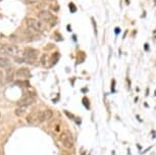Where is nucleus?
<instances>
[{
	"label": "nucleus",
	"mask_w": 156,
	"mask_h": 155,
	"mask_svg": "<svg viewBox=\"0 0 156 155\" xmlns=\"http://www.w3.org/2000/svg\"><path fill=\"white\" fill-rule=\"evenodd\" d=\"M38 53H39V51H38L37 49H34L31 47L26 48L25 51H23V56L26 57V62L34 63L33 61H36Z\"/></svg>",
	"instance_id": "nucleus-3"
},
{
	"label": "nucleus",
	"mask_w": 156,
	"mask_h": 155,
	"mask_svg": "<svg viewBox=\"0 0 156 155\" xmlns=\"http://www.w3.org/2000/svg\"><path fill=\"white\" fill-rule=\"evenodd\" d=\"M46 62H47V55L44 54V55H42V57H41V63H42V65L45 66Z\"/></svg>",
	"instance_id": "nucleus-14"
},
{
	"label": "nucleus",
	"mask_w": 156,
	"mask_h": 155,
	"mask_svg": "<svg viewBox=\"0 0 156 155\" xmlns=\"http://www.w3.org/2000/svg\"><path fill=\"white\" fill-rule=\"evenodd\" d=\"M0 155H1V153H0Z\"/></svg>",
	"instance_id": "nucleus-18"
},
{
	"label": "nucleus",
	"mask_w": 156,
	"mask_h": 155,
	"mask_svg": "<svg viewBox=\"0 0 156 155\" xmlns=\"http://www.w3.org/2000/svg\"><path fill=\"white\" fill-rule=\"evenodd\" d=\"M27 25L28 27L33 28L36 32H44L46 30V25L42 20H38L35 19H28Z\"/></svg>",
	"instance_id": "nucleus-2"
},
{
	"label": "nucleus",
	"mask_w": 156,
	"mask_h": 155,
	"mask_svg": "<svg viewBox=\"0 0 156 155\" xmlns=\"http://www.w3.org/2000/svg\"><path fill=\"white\" fill-rule=\"evenodd\" d=\"M69 8L72 9V12H75L76 11V7H75V5H73V3H69Z\"/></svg>",
	"instance_id": "nucleus-15"
},
{
	"label": "nucleus",
	"mask_w": 156,
	"mask_h": 155,
	"mask_svg": "<svg viewBox=\"0 0 156 155\" xmlns=\"http://www.w3.org/2000/svg\"><path fill=\"white\" fill-rule=\"evenodd\" d=\"M14 71L12 68H7L5 69V80H6L7 83H10V82L13 81V78H14Z\"/></svg>",
	"instance_id": "nucleus-8"
},
{
	"label": "nucleus",
	"mask_w": 156,
	"mask_h": 155,
	"mask_svg": "<svg viewBox=\"0 0 156 155\" xmlns=\"http://www.w3.org/2000/svg\"><path fill=\"white\" fill-rule=\"evenodd\" d=\"M14 60H16V62H17V63L26 62V58H20V57H16V56H14Z\"/></svg>",
	"instance_id": "nucleus-13"
},
{
	"label": "nucleus",
	"mask_w": 156,
	"mask_h": 155,
	"mask_svg": "<svg viewBox=\"0 0 156 155\" xmlns=\"http://www.w3.org/2000/svg\"><path fill=\"white\" fill-rule=\"evenodd\" d=\"M19 53V48L16 45H3L2 48V54L16 55Z\"/></svg>",
	"instance_id": "nucleus-5"
},
{
	"label": "nucleus",
	"mask_w": 156,
	"mask_h": 155,
	"mask_svg": "<svg viewBox=\"0 0 156 155\" xmlns=\"http://www.w3.org/2000/svg\"><path fill=\"white\" fill-rule=\"evenodd\" d=\"M38 17L41 19V20H44V22H50L53 16L52 14L49 12V11H46V10H43V11H40L39 14H38Z\"/></svg>",
	"instance_id": "nucleus-7"
},
{
	"label": "nucleus",
	"mask_w": 156,
	"mask_h": 155,
	"mask_svg": "<svg viewBox=\"0 0 156 155\" xmlns=\"http://www.w3.org/2000/svg\"><path fill=\"white\" fill-rule=\"evenodd\" d=\"M35 102V97L33 95L29 94V95H25L23 97L20 99V100L17 102V105L19 106H30L31 104H33Z\"/></svg>",
	"instance_id": "nucleus-4"
},
{
	"label": "nucleus",
	"mask_w": 156,
	"mask_h": 155,
	"mask_svg": "<svg viewBox=\"0 0 156 155\" xmlns=\"http://www.w3.org/2000/svg\"><path fill=\"white\" fill-rule=\"evenodd\" d=\"M0 116H1V114H0Z\"/></svg>",
	"instance_id": "nucleus-17"
},
{
	"label": "nucleus",
	"mask_w": 156,
	"mask_h": 155,
	"mask_svg": "<svg viewBox=\"0 0 156 155\" xmlns=\"http://www.w3.org/2000/svg\"><path fill=\"white\" fill-rule=\"evenodd\" d=\"M27 121H28L29 124H31V125L40 124V122H39V118H38V112L31 113V114H29L28 118H27Z\"/></svg>",
	"instance_id": "nucleus-9"
},
{
	"label": "nucleus",
	"mask_w": 156,
	"mask_h": 155,
	"mask_svg": "<svg viewBox=\"0 0 156 155\" xmlns=\"http://www.w3.org/2000/svg\"><path fill=\"white\" fill-rule=\"evenodd\" d=\"M61 144L66 149H72L73 147V138L70 134V132L66 131L64 133L61 134L60 136Z\"/></svg>",
	"instance_id": "nucleus-1"
},
{
	"label": "nucleus",
	"mask_w": 156,
	"mask_h": 155,
	"mask_svg": "<svg viewBox=\"0 0 156 155\" xmlns=\"http://www.w3.org/2000/svg\"><path fill=\"white\" fill-rule=\"evenodd\" d=\"M3 74H2V72L0 71V83H2V81H3Z\"/></svg>",
	"instance_id": "nucleus-16"
},
{
	"label": "nucleus",
	"mask_w": 156,
	"mask_h": 155,
	"mask_svg": "<svg viewBox=\"0 0 156 155\" xmlns=\"http://www.w3.org/2000/svg\"><path fill=\"white\" fill-rule=\"evenodd\" d=\"M52 118H53V112H52V110H50V109L43 110V118H44V122H48Z\"/></svg>",
	"instance_id": "nucleus-10"
},
{
	"label": "nucleus",
	"mask_w": 156,
	"mask_h": 155,
	"mask_svg": "<svg viewBox=\"0 0 156 155\" xmlns=\"http://www.w3.org/2000/svg\"><path fill=\"white\" fill-rule=\"evenodd\" d=\"M16 75V77L20 79H28L31 77V72L29 71L27 68H20L17 69Z\"/></svg>",
	"instance_id": "nucleus-6"
},
{
	"label": "nucleus",
	"mask_w": 156,
	"mask_h": 155,
	"mask_svg": "<svg viewBox=\"0 0 156 155\" xmlns=\"http://www.w3.org/2000/svg\"><path fill=\"white\" fill-rule=\"evenodd\" d=\"M26 111H27V106H19L16 109V111H14V113H16V116H23L25 115Z\"/></svg>",
	"instance_id": "nucleus-12"
},
{
	"label": "nucleus",
	"mask_w": 156,
	"mask_h": 155,
	"mask_svg": "<svg viewBox=\"0 0 156 155\" xmlns=\"http://www.w3.org/2000/svg\"><path fill=\"white\" fill-rule=\"evenodd\" d=\"M10 66V61L6 57H0V68L7 69Z\"/></svg>",
	"instance_id": "nucleus-11"
}]
</instances>
